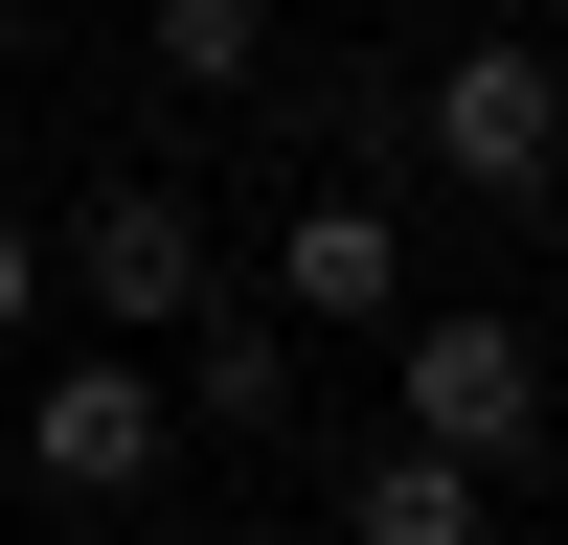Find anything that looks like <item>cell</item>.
<instances>
[{
	"mask_svg": "<svg viewBox=\"0 0 568 545\" xmlns=\"http://www.w3.org/2000/svg\"><path fill=\"white\" fill-rule=\"evenodd\" d=\"M387 114H409V160H433L455 205H568V45H546V23H478V45H433Z\"/></svg>",
	"mask_w": 568,
	"mask_h": 545,
	"instance_id": "obj_1",
	"label": "cell"
},
{
	"mask_svg": "<svg viewBox=\"0 0 568 545\" xmlns=\"http://www.w3.org/2000/svg\"><path fill=\"white\" fill-rule=\"evenodd\" d=\"M387 432L524 477V454H546V341H524L500 296H409V318H387Z\"/></svg>",
	"mask_w": 568,
	"mask_h": 545,
	"instance_id": "obj_2",
	"label": "cell"
},
{
	"mask_svg": "<svg viewBox=\"0 0 568 545\" xmlns=\"http://www.w3.org/2000/svg\"><path fill=\"white\" fill-rule=\"evenodd\" d=\"M23 477L69 500V523H136V500L182 477V387H160L136 341H91V363H45V387H23Z\"/></svg>",
	"mask_w": 568,
	"mask_h": 545,
	"instance_id": "obj_3",
	"label": "cell"
},
{
	"mask_svg": "<svg viewBox=\"0 0 568 545\" xmlns=\"http://www.w3.org/2000/svg\"><path fill=\"white\" fill-rule=\"evenodd\" d=\"M45 296H91L114 341H182V318L227 296V250H205V205H182V182H91V205L45 227Z\"/></svg>",
	"mask_w": 568,
	"mask_h": 545,
	"instance_id": "obj_4",
	"label": "cell"
},
{
	"mask_svg": "<svg viewBox=\"0 0 568 545\" xmlns=\"http://www.w3.org/2000/svg\"><path fill=\"white\" fill-rule=\"evenodd\" d=\"M273 318H318V341H387L409 318V205L387 182H296L273 205Z\"/></svg>",
	"mask_w": 568,
	"mask_h": 545,
	"instance_id": "obj_5",
	"label": "cell"
},
{
	"mask_svg": "<svg viewBox=\"0 0 568 545\" xmlns=\"http://www.w3.org/2000/svg\"><path fill=\"white\" fill-rule=\"evenodd\" d=\"M160 387H182V454H205V432H296V318H273V296H205Z\"/></svg>",
	"mask_w": 568,
	"mask_h": 545,
	"instance_id": "obj_6",
	"label": "cell"
},
{
	"mask_svg": "<svg viewBox=\"0 0 568 545\" xmlns=\"http://www.w3.org/2000/svg\"><path fill=\"white\" fill-rule=\"evenodd\" d=\"M342 545H500V477H478V454H433V432H364Z\"/></svg>",
	"mask_w": 568,
	"mask_h": 545,
	"instance_id": "obj_7",
	"label": "cell"
},
{
	"mask_svg": "<svg viewBox=\"0 0 568 545\" xmlns=\"http://www.w3.org/2000/svg\"><path fill=\"white\" fill-rule=\"evenodd\" d=\"M136 69H160V91H273L296 23H273V0H136Z\"/></svg>",
	"mask_w": 568,
	"mask_h": 545,
	"instance_id": "obj_8",
	"label": "cell"
},
{
	"mask_svg": "<svg viewBox=\"0 0 568 545\" xmlns=\"http://www.w3.org/2000/svg\"><path fill=\"white\" fill-rule=\"evenodd\" d=\"M23 318H45V227L0 205V341H23Z\"/></svg>",
	"mask_w": 568,
	"mask_h": 545,
	"instance_id": "obj_9",
	"label": "cell"
},
{
	"mask_svg": "<svg viewBox=\"0 0 568 545\" xmlns=\"http://www.w3.org/2000/svg\"><path fill=\"white\" fill-rule=\"evenodd\" d=\"M0 23H23V0H0Z\"/></svg>",
	"mask_w": 568,
	"mask_h": 545,
	"instance_id": "obj_10",
	"label": "cell"
}]
</instances>
